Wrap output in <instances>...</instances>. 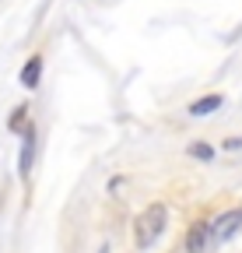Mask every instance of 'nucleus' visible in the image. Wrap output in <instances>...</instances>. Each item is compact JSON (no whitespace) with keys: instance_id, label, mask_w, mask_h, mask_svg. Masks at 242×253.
Masks as SVG:
<instances>
[{"instance_id":"f257e3e1","label":"nucleus","mask_w":242,"mask_h":253,"mask_svg":"<svg viewBox=\"0 0 242 253\" xmlns=\"http://www.w3.org/2000/svg\"><path fill=\"white\" fill-rule=\"evenodd\" d=\"M165 204H151V208H144L140 211V218L134 221V239H137V246L140 250H147V246H155V239L162 236V229H165Z\"/></svg>"},{"instance_id":"f03ea898","label":"nucleus","mask_w":242,"mask_h":253,"mask_svg":"<svg viewBox=\"0 0 242 253\" xmlns=\"http://www.w3.org/2000/svg\"><path fill=\"white\" fill-rule=\"evenodd\" d=\"M239 225H242V211H225L214 225H210V246H221Z\"/></svg>"},{"instance_id":"7ed1b4c3","label":"nucleus","mask_w":242,"mask_h":253,"mask_svg":"<svg viewBox=\"0 0 242 253\" xmlns=\"http://www.w3.org/2000/svg\"><path fill=\"white\" fill-rule=\"evenodd\" d=\"M210 250V225L207 221H193L186 232V253H207Z\"/></svg>"},{"instance_id":"20e7f679","label":"nucleus","mask_w":242,"mask_h":253,"mask_svg":"<svg viewBox=\"0 0 242 253\" xmlns=\"http://www.w3.org/2000/svg\"><path fill=\"white\" fill-rule=\"evenodd\" d=\"M39 74H42V56H32V60L21 67V84H25V88H35V84H39Z\"/></svg>"},{"instance_id":"39448f33","label":"nucleus","mask_w":242,"mask_h":253,"mask_svg":"<svg viewBox=\"0 0 242 253\" xmlns=\"http://www.w3.org/2000/svg\"><path fill=\"white\" fill-rule=\"evenodd\" d=\"M221 106V95H204V99H197L190 106V116H207L210 109H218Z\"/></svg>"},{"instance_id":"423d86ee","label":"nucleus","mask_w":242,"mask_h":253,"mask_svg":"<svg viewBox=\"0 0 242 253\" xmlns=\"http://www.w3.org/2000/svg\"><path fill=\"white\" fill-rule=\"evenodd\" d=\"M32 155H35V134L28 130L25 134V148H21V176H28V169H32Z\"/></svg>"},{"instance_id":"0eeeda50","label":"nucleus","mask_w":242,"mask_h":253,"mask_svg":"<svg viewBox=\"0 0 242 253\" xmlns=\"http://www.w3.org/2000/svg\"><path fill=\"white\" fill-rule=\"evenodd\" d=\"M190 155H193V158H200V162H207V158L214 155V151H210V144H193V148H190Z\"/></svg>"},{"instance_id":"6e6552de","label":"nucleus","mask_w":242,"mask_h":253,"mask_svg":"<svg viewBox=\"0 0 242 253\" xmlns=\"http://www.w3.org/2000/svg\"><path fill=\"white\" fill-rule=\"evenodd\" d=\"M225 148H228V151H235V148H242V137H228V141H225Z\"/></svg>"}]
</instances>
